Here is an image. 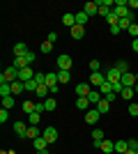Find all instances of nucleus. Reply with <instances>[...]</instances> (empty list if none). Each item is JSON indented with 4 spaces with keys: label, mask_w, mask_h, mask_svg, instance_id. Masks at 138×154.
I'll list each match as a JSON object with an SVG mask.
<instances>
[{
    "label": "nucleus",
    "mask_w": 138,
    "mask_h": 154,
    "mask_svg": "<svg viewBox=\"0 0 138 154\" xmlns=\"http://www.w3.org/2000/svg\"><path fill=\"white\" fill-rule=\"evenodd\" d=\"M35 60H37V55H35L32 51H28L26 55H21V58H14V62H12V64L16 67V69H26V67H30Z\"/></svg>",
    "instance_id": "obj_1"
},
{
    "label": "nucleus",
    "mask_w": 138,
    "mask_h": 154,
    "mask_svg": "<svg viewBox=\"0 0 138 154\" xmlns=\"http://www.w3.org/2000/svg\"><path fill=\"white\" fill-rule=\"evenodd\" d=\"M14 81H19V69L9 64L5 71H2V76H0V83H14Z\"/></svg>",
    "instance_id": "obj_2"
},
{
    "label": "nucleus",
    "mask_w": 138,
    "mask_h": 154,
    "mask_svg": "<svg viewBox=\"0 0 138 154\" xmlns=\"http://www.w3.org/2000/svg\"><path fill=\"white\" fill-rule=\"evenodd\" d=\"M87 83L94 88V90H99L101 85L106 83V74H101V71H94V74H90V78H87Z\"/></svg>",
    "instance_id": "obj_3"
},
{
    "label": "nucleus",
    "mask_w": 138,
    "mask_h": 154,
    "mask_svg": "<svg viewBox=\"0 0 138 154\" xmlns=\"http://www.w3.org/2000/svg\"><path fill=\"white\" fill-rule=\"evenodd\" d=\"M12 129H14V134H16V136L26 138V134H28V129H30V124H28L26 120H16V122L12 124Z\"/></svg>",
    "instance_id": "obj_4"
},
{
    "label": "nucleus",
    "mask_w": 138,
    "mask_h": 154,
    "mask_svg": "<svg viewBox=\"0 0 138 154\" xmlns=\"http://www.w3.org/2000/svg\"><path fill=\"white\" fill-rule=\"evenodd\" d=\"M55 64H58V69H65V71H69L72 69V58L67 55V53H62V55H58V60H55Z\"/></svg>",
    "instance_id": "obj_5"
},
{
    "label": "nucleus",
    "mask_w": 138,
    "mask_h": 154,
    "mask_svg": "<svg viewBox=\"0 0 138 154\" xmlns=\"http://www.w3.org/2000/svg\"><path fill=\"white\" fill-rule=\"evenodd\" d=\"M99 117H101V113L97 110V106H94V108H90V110H85V122H87V124H97Z\"/></svg>",
    "instance_id": "obj_6"
},
{
    "label": "nucleus",
    "mask_w": 138,
    "mask_h": 154,
    "mask_svg": "<svg viewBox=\"0 0 138 154\" xmlns=\"http://www.w3.org/2000/svg\"><path fill=\"white\" fill-rule=\"evenodd\" d=\"M106 81H108V83H120V81H122V74H120L118 69H115V67H111V69L106 71Z\"/></svg>",
    "instance_id": "obj_7"
},
{
    "label": "nucleus",
    "mask_w": 138,
    "mask_h": 154,
    "mask_svg": "<svg viewBox=\"0 0 138 154\" xmlns=\"http://www.w3.org/2000/svg\"><path fill=\"white\" fill-rule=\"evenodd\" d=\"M120 83L124 85V88H133V85L138 83L136 81V74H131V71H127V74H122V81Z\"/></svg>",
    "instance_id": "obj_8"
},
{
    "label": "nucleus",
    "mask_w": 138,
    "mask_h": 154,
    "mask_svg": "<svg viewBox=\"0 0 138 154\" xmlns=\"http://www.w3.org/2000/svg\"><path fill=\"white\" fill-rule=\"evenodd\" d=\"M41 136H44L48 143H55V140H58V129H55V127H46L44 131H41Z\"/></svg>",
    "instance_id": "obj_9"
},
{
    "label": "nucleus",
    "mask_w": 138,
    "mask_h": 154,
    "mask_svg": "<svg viewBox=\"0 0 138 154\" xmlns=\"http://www.w3.org/2000/svg\"><path fill=\"white\" fill-rule=\"evenodd\" d=\"M35 74H37V71H32L30 67H26V69H19V81H23V83H26V81H32Z\"/></svg>",
    "instance_id": "obj_10"
},
{
    "label": "nucleus",
    "mask_w": 138,
    "mask_h": 154,
    "mask_svg": "<svg viewBox=\"0 0 138 154\" xmlns=\"http://www.w3.org/2000/svg\"><path fill=\"white\" fill-rule=\"evenodd\" d=\"M83 12H85L87 16L99 14V2H94V0H92V2H85V5H83Z\"/></svg>",
    "instance_id": "obj_11"
},
{
    "label": "nucleus",
    "mask_w": 138,
    "mask_h": 154,
    "mask_svg": "<svg viewBox=\"0 0 138 154\" xmlns=\"http://www.w3.org/2000/svg\"><path fill=\"white\" fill-rule=\"evenodd\" d=\"M90 92H92L90 83H78V85H76V97H87Z\"/></svg>",
    "instance_id": "obj_12"
},
{
    "label": "nucleus",
    "mask_w": 138,
    "mask_h": 154,
    "mask_svg": "<svg viewBox=\"0 0 138 154\" xmlns=\"http://www.w3.org/2000/svg\"><path fill=\"white\" fill-rule=\"evenodd\" d=\"M9 85H12V97L26 92V83H23V81H14V83H9Z\"/></svg>",
    "instance_id": "obj_13"
},
{
    "label": "nucleus",
    "mask_w": 138,
    "mask_h": 154,
    "mask_svg": "<svg viewBox=\"0 0 138 154\" xmlns=\"http://www.w3.org/2000/svg\"><path fill=\"white\" fill-rule=\"evenodd\" d=\"M32 145H35V149L39 152V149H46V147H48V145H51V143L46 140L44 136H39V138H35V140H32Z\"/></svg>",
    "instance_id": "obj_14"
},
{
    "label": "nucleus",
    "mask_w": 138,
    "mask_h": 154,
    "mask_svg": "<svg viewBox=\"0 0 138 154\" xmlns=\"http://www.w3.org/2000/svg\"><path fill=\"white\" fill-rule=\"evenodd\" d=\"M72 37L76 39V42H78V39H83V37H85V26H74V28H72Z\"/></svg>",
    "instance_id": "obj_15"
},
{
    "label": "nucleus",
    "mask_w": 138,
    "mask_h": 154,
    "mask_svg": "<svg viewBox=\"0 0 138 154\" xmlns=\"http://www.w3.org/2000/svg\"><path fill=\"white\" fill-rule=\"evenodd\" d=\"M99 149H101V152H106V154H111V152H115V143L113 140H101V145H99Z\"/></svg>",
    "instance_id": "obj_16"
},
{
    "label": "nucleus",
    "mask_w": 138,
    "mask_h": 154,
    "mask_svg": "<svg viewBox=\"0 0 138 154\" xmlns=\"http://www.w3.org/2000/svg\"><path fill=\"white\" fill-rule=\"evenodd\" d=\"M104 131H101V129H94V131H92V143H94V147H99V145H101V140H104Z\"/></svg>",
    "instance_id": "obj_17"
},
{
    "label": "nucleus",
    "mask_w": 138,
    "mask_h": 154,
    "mask_svg": "<svg viewBox=\"0 0 138 154\" xmlns=\"http://www.w3.org/2000/svg\"><path fill=\"white\" fill-rule=\"evenodd\" d=\"M74 19H76V26H85V23H87V19H90V16H87V14L83 12V9H78V12L74 14Z\"/></svg>",
    "instance_id": "obj_18"
},
{
    "label": "nucleus",
    "mask_w": 138,
    "mask_h": 154,
    "mask_svg": "<svg viewBox=\"0 0 138 154\" xmlns=\"http://www.w3.org/2000/svg\"><path fill=\"white\" fill-rule=\"evenodd\" d=\"M28 53V46L21 42V44H14V58H21V55H26Z\"/></svg>",
    "instance_id": "obj_19"
},
{
    "label": "nucleus",
    "mask_w": 138,
    "mask_h": 154,
    "mask_svg": "<svg viewBox=\"0 0 138 154\" xmlns=\"http://www.w3.org/2000/svg\"><path fill=\"white\" fill-rule=\"evenodd\" d=\"M69 81H72V71L58 69V83H69Z\"/></svg>",
    "instance_id": "obj_20"
},
{
    "label": "nucleus",
    "mask_w": 138,
    "mask_h": 154,
    "mask_svg": "<svg viewBox=\"0 0 138 154\" xmlns=\"http://www.w3.org/2000/svg\"><path fill=\"white\" fill-rule=\"evenodd\" d=\"M39 122H41V113L35 110L32 115H28V124H30V127H39Z\"/></svg>",
    "instance_id": "obj_21"
},
{
    "label": "nucleus",
    "mask_w": 138,
    "mask_h": 154,
    "mask_svg": "<svg viewBox=\"0 0 138 154\" xmlns=\"http://www.w3.org/2000/svg\"><path fill=\"white\" fill-rule=\"evenodd\" d=\"M101 99H104V97H101V92H99V90H92L90 94H87V101H90V103H94V106H97V103L101 101Z\"/></svg>",
    "instance_id": "obj_22"
},
{
    "label": "nucleus",
    "mask_w": 138,
    "mask_h": 154,
    "mask_svg": "<svg viewBox=\"0 0 138 154\" xmlns=\"http://www.w3.org/2000/svg\"><path fill=\"white\" fill-rule=\"evenodd\" d=\"M35 94L39 97V99H44L46 94H51V88H48V85H46V83H41L39 88H37V92H35Z\"/></svg>",
    "instance_id": "obj_23"
},
{
    "label": "nucleus",
    "mask_w": 138,
    "mask_h": 154,
    "mask_svg": "<svg viewBox=\"0 0 138 154\" xmlns=\"http://www.w3.org/2000/svg\"><path fill=\"white\" fill-rule=\"evenodd\" d=\"M46 85H48V88L58 85V71H51V74H46Z\"/></svg>",
    "instance_id": "obj_24"
},
{
    "label": "nucleus",
    "mask_w": 138,
    "mask_h": 154,
    "mask_svg": "<svg viewBox=\"0 0 138 154\" xmlns=\"http://www.w3.org/2000/svg\"><path fill=\"white\" fill-rule=\"evenodd\" d=\"M0 97L5 99V97H12V85L9 83H0Z\"/></svg>",
    "instance_id": "obj_25"
},
{
    "label": "nucleus",
    "mask_w": 138,
    "mask_h": 154,
    "mask_svg": "<svg viewBox=\"0 0 138 154\" xmlns=\"http://www.w3.org/2000/svg\"><path fill=\"white\" fill-rule=\"evenodd\" d=\"M97 110H99V113H101V115H106V113L111 110V103L106 101V99H101V101L97 103Z\"/></svg>",
    "instance_id": "obj_26"
},
{
    "label": "nucleus",
    "mask_w": 138,
    "mask_h": 154,
    "mask_svg": "<svg viewBox=\"0 0 138 154\" xmlns=\"http://www.w3.org/2000/svg\"><path fill=\"white\" fill-rule=\"evenodd\" d=\"M39 136H41L39 127H30V129H28V134H26V138H30V140H35V138H39Z\"/></svg>",
    "instance_id": "obj_27"
},
{
    "label": "nucleus",
    "mask_w": 138,
    "mask_h": 154,
    "mask_svg": "<svg viewBox=\"0 0 138 154\" xmlns=\"http://www.w3.org/2000/svg\"><path fill=\"white\" fill-rule=\"evenodd\" d=\"M115 69H118L120 74H127V71H129V62H127V60H118V62H115Z\"/></svg>",
    "instance_id": "obj_28"
},
{
    "label": "nucleus",
    "mask_w": 138,
    "mask_h": 154,
    "mask_svg": "<svg viewBox=\"0 0 138 154\" xmlns=\"http://www.w3.org/2000/svg\"><path fill=\"white\" fill-rule=\"evenodd\" d=\"M87 106H90L87 97H78V99H76V108L78 110H87Z\"/></svg>",
    "instance_id": "obj_29"
},
{
    "label": "nucleus",
    "mask_w": 138,
    "mask_h": 154,
    "mask_svg": "<svg viewBox=\"0 0 138 154\" xmlns=\"http://www.w3.org/2000/svg\"><path fill=\"white\" fill-rule=\"evenodd\" d=\"M127 149H129L127 140H115V152H118V154H124Z\"/></svg>",
    "instance_id": "obj_30"
},
{
    "label": "nucleus",
    "mask_w": 138,
    "mask_h": 154,
    "mask_svg": "<svg viewBox=\"0 0 138 154\" xmlns=\"http://www.w3.org/2000/svg\"><path fill=\"white\" fill-rule=\"evenodd\" d=\"M62 23H65V26H69V30H72V28L76 26V19H74V14H65V16H62Z\"/></svg>",
    "instance_id": "obj_31"
},
{
    "label": "nucleus",
    "mask_w": 138,
    "mask_h": 154,
    "mask_svg": "<svg viewBox=\"0 0 138 154\" xmlns=\"http://www.w3.org/2000/svg\"><path fill=\"white\" fill-rule=\"evenodd\" d=\"M44 108L48 110V113H51V110H55V108H58V101H55V99H44Z\"/></svg>",
    "instance_id": "obj_32"
},
{
    "label": "nucleus",
    "mask_w": 138,
    "mask_h": 154,
    "mask_svg": "<svg viewBox=\"0 0 138 154\" xmlns=\"http://www.w3.org/2000/svg\"><path fill=\"white\" fill-rule=\"evenodd\" d=\"M99 92H101V97L111 94V92H113V83H108V81H106V83L101 85V88H99Z\"/></svg>",
    "instance_id": "obj_33"
},
{
    "label": "nucleus",
    "mask_w": 138,
    "mask_h": 154,
    "mask_svg": "<svg viewBox=\"0 0 138 154\" xmlns=\"http://www.w3.org/2000/svg\"><path fill=\"white\" fill-rule=\"evenodd\" d=\"M37 88H39V83H37V81H26V92H37Z\"/></svg>",
    "instance_id": "obj_34"
},
{
    "label": "nucleus",
    "mask_w": 138,
    "mask_h": 154,
    "mask_svg": "<svg viewBox=\"0 0 138 154\" xmlns=\"http://www.w3.org/2000/svg\"><path fill=\"white\" fill-rule=\"evenodd\" d=\"M106 21H108V26H118V23H120V16L115 12H111L108 16H106Z\"/></svg>",
    "instance_id": "obj_35"
},
{
    "label": "nucleus",
    "mask_w": 138,
    "mask_h": 154,
    "mask_svg": "<svg viewBox=\"0 0 138 154\" xmlns=\"http://www.w3.org/2000/svg\"><path fill=\"white\" fill-rule=\"evenodd\" d=\"M23 113H26V115H32L35 113V103L32 101H23Z\"/></svg>",
    "instance_id": "obj_36"
},
{
    "label": "nucleus",
    "mask_w": 138,
    "mask_h": 154,
    "mask_svg": "<svg viewBox=\"0 0 138 154\" xmlns=\"http://www.w3.org/2000/svg\"><path fill=\"white\" fill-rule=\"evenodd\" d=\"M2 108H14V97H5V99H2Z\"/></svg>",
    "instance_id": "obj_37"
},
{
    "label": "nucleus",
    "mask_w": 138,
    "mask_h": 154,
    "mask_svg": "<svg viewBox=\"0 0 138 154\" xmlns=\"http://www.w3.org/2000/svg\"><path fill=\"white\" fill-rule=\"evenodd\" d=\"M120 94H122V99H133V88H124Z\"/></svg>",
    "instance_id": "obj_38"
},
{
    "label": "nucleus",
    "mask_w": 138,
    "mask_h": 154,
    "mask_svg": "<svg viewBox=\"0 0 138 154\" xmlns=\"http://www.w3.org/2000/svg\"><path fill=\"white\" fill-rule=\"evenodd\" d=\"M7 120H9V110H7V108H2V110H0V124H5Z\"/></svg>",
    "instance_id": "obj_39"
},
{
    "label": "nucleus",
    "mask_w": 138,
    "mask_h": 154,
    "mask_svg": "<svg viewBox=\"0 0 138 154\" xmlns=\"http://www.w3.org/2000/svg\"><path fill=\"white\" fill-rule=\"evenodd\" d=\"M127 32L131 35V39H138V26H136V23H131V28H129Z\"/></svg>",
    "instance_id": "obj_40"
},
{
    "label": "nucleus",
    "mask_w": 138,
    "mask_h": 154,
    "mask_svg": "<svg viewBox=\"0 0 138 154\" xmlns=\"http://www.w3.org/2000/svg\"><path fill=\"white\" fill-rule=\"evenodd\" d=\"M51 48H53V44H51V42H48V39H46L44 44H41V53H44V55H46V53H51Z\"/></svg>",
    "instance_id": "obj_41"
},
{
    "label": "nucleus",
    "mask_w": 138,
    "mask_h": 154,
    "mask_svg": "<svg viewBox=\"0 0 138 154\" xmlns=\"http://www.w3.org/2000/svg\"><path fill=\"white\" fill-rule=\"evenodd\" d=\"M129 115L138 117V103H129Z\"/></svg>",
    "instance_id": "obj_42"
},
{
    "label": "nucleus",
    "mask_w": 138,
    "mask_h": 154,
    "mask_svg": "<svg viewBox=\"0 0 138 154\" xmlns=\"http://www.w3.org/2000/svg\"><path fill=\"white\" fill-rule=\"evenodd\" d=\"M97 2H99V0H97ZM111 12H113L111 7H104V5H99V14H101V16H108Z\"/></svg>",
    "instance_id": "obj_43"
},
{
    "label": "nucleus",
    "mask_w": 138,
    "mask_h": 154,
    "mask_svg": "<svg viewBox=\"0 0 138 154\" xmlns=\"http://www.w3.org/2000/svg\"><path fill=\"white\" fill-rule=\"evenodd\" d=\"M90 69H92V74L99 71V69H101V62H99V60H92V62H90Z\"/></svg>",
    "instance_id": "obj_44"
},
{
    "label": "nucleus",
    "mask_w": 138,
    "mask_h": 154,
    "mask_svg": "<svg viewBox=\"0 0 138 154\" xmlns=\"http://www.w3.org/2000/svg\"><path fill=\"white\" fill-rule=\"evenodd\" d=\"M127 145H129V149L138 152V140H136V138H131V140H127Z\"/></svg>",
    "instance_id": "obj_45"
},
{
    "label": "nucleus",
    "mask_w": 138,
    "mask_h": 154,
    "mask_svg": "<svg viewBox=\"0 0 138 154\" xmlns=\"http://www.w3.org/2000/svg\"><path fill=\"white\" fill-rule=\"evenodd\" d=\"M108 30H111V35H113V37H118L120 32H122V30H120V26H111Z\"/></svg>",
    "instance_id": "obj_46"
},
{
    "label": "nucleus",
    "mask_w": 138,
    "mask_h": 154,
    "mask_svg": "<svg viewBox=\"0 0 138 154\" xmlns=\"http://www.w3.org/2000/svg\"><path fill=\"white\" fill-rule=\"evenodd\" d=\"M104 99H106V101H108V103H113V101H115V99H118V94H115V92H111V94H106Z\"/></svg>",
    "instance_id": "obj_47"
},
{
    "label": "nucleus",
    "mask_w": 138,
    "mask_h": 154,
    "mask_svg": "<svg viewBox=\"0 0 138 154\" xmlns=\"http://www.w3.org/2000/svg\"><path fill=\"white\" fill-rule=\"evenodd\" d=\"M35 110H37V113H44V101H37V103H35Z\"/></svg>",
    "instance_id": "obj_48"
},
{
    "label": "nucleus",
    "mask_w": 138,
    "mask_h": 154,
    "mask_svg": "<svg viewBox=\"0 0 138 154\" xmlns=\"http://www.w3.org/2000/svg\"><path fill=\"white\" fill-rule=\"evenodd\" d=\"M48 42H51V44H53V42H58V32H48Z\"/></svg>",
    "instance_id": "obj_49"
},
{
    "label": "nucleus",
    "mask_w": 138,
    "mask_h": 154,
    "mask_svg": "<svg viewBox=\"0 0 138 154\" xmlns=\"http://www.w3.org/2000/svg\"><path fill=\"white\" fill-rule=\"evenodd\" d=\"M129 9H131V12L138 9V0H129Z\"/></svg>",
    "instance_id": "obj_50"
},
{
    "label": "nucleus",
    "mask_w": 138,
    "mask_h": 154,
    "mask_svg": "<svg viewBox=\"0 0 138 154\" xmlns=\"http://www.w3.org/2000/svg\"><path fill=\"white\" fill-rule=\"evenodd\" d=\"M131 48H133V53H138V39H131Z\"/></svg>",
    "instance_id": "obj_51"
},
{
    "label": "nucleus",
    "mask_w": 138,
    "mask_h": 154,
    "mask_svg": "<svg viewBox=\"0 0 138 154\" xmlns=\"http://www.w3.org/2000/svg\"><path fill=\"white\" fill-rule=\"evenodd\" d=\"M37 154H48V149H39V152H37Z\"/></svg>",
    "instance_id": "obj_52"
},
{
    "label": "nucleus",
    "mask_w": 138,
    "mask_h": 154,
    "mask_svg": "<svg viewBox=\"0 0 138 154\" xmlns=\"http://www.w3.org/2000/svg\"><path fill=\"white\" fill-rule=\"evenodd\" d=\"M124 154H136V152H133V149H127V152Z\"/></svg>",
    "instance_id": "obj_53"
},
{
    "label": "nucleus",
    "mask_w": 138,
    "mask_h": 154,
    "mask_svg": "<svg viewBox=\"0 0 138 154\" xmlns=\"http://www.w3.org/2000/svg\"><path fill=\"white\" fill-rule=\"evenodd\" d=\"M133 92H136V94H138V83H136V85H133Z\"/></svg>",
    "instance_id": "obj_54"
},
{
    "label": "nucleus",
    "mask_w": 138,
    "mask_h": 154,
    "mask_svg": "<svg viewBox=\"0 0 138 154\" xmlns=\"http://www.w3.org/2000/svg\"><path fill=\"white\" fill-rule=\"evenodd\" d=\"M136 81H138V71H136Z\"/></svg>",
    "instance_id": "obj_55"
},
{
    "label": "nucleus",
    "mask_w": 138,
    "mask_h": 154,
    "mask_svg": "<svg viewBox=\"0 0 138 154\" xmlns=\"http://www.w3.org/2000/svg\"><path fill=\"white\" fill-rule=\"evenodd\" d=\"M115 154H118V152H115Z\"/></svg>",
    "instance_id": "obj_56"
},
{
    "label": "nucleus",
    "mask_w": 138,
    "mask_h": 154,
    "mask_svg": "<svg viewBox=\"0 0 138 154\" xmlns=\"http://www.w3.org/2000/svg\"><path fill=\"white\" fill-rule=\"evenodd\" d=\"M136 154H138V152H136Z\"/></svg>",
    "instance_id": "obj_57"
}]
</instances>
